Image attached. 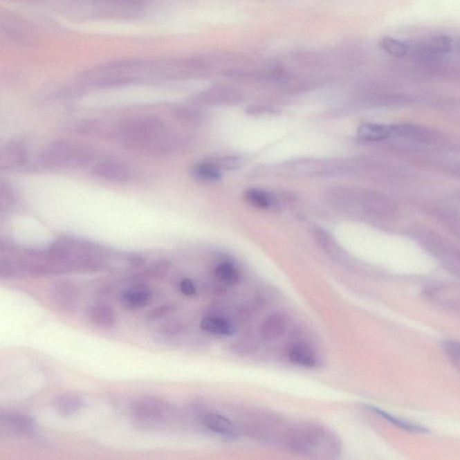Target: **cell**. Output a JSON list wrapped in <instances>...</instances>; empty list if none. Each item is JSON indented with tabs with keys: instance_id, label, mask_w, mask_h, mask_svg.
<instances>
[{
	"instance_id": "cell-1",
	"label": "cell",
	"mask_w": 460,
	"mask_h": 460,
	"mask_svg": "<svg viewBox=\"0 0 460 460\" xmlns=\"http://www.w3.org/2000/svg\"><path fill=\"white\" fill-rule=\"evenodd\" d=\"M117 134L126 146L159 153L169 132L165 130L164 123L158 118L137 116L123 120L118 126Z\"/></svg>"
},
{
	"instance_id": "cell-2",
	"label": "cell",
	"mask_w": 460,
	"mask_h": 460,
	"mask_svg": "<svg viewBox=\"0 0 460 460\" xmlns=\"http://www.w3.org/2000/svg\"><path fill=\"white\" fill-rule=\"evenodd\" d=\"M94 151L86 144L74 140H57L42 152L41 163L47 167L76 168L89 163Z\"/></svg>"
},
{
	"instance_id": "cell-3",
	"label": "cell",
	"mask_w": 460,
	"mask_h": 460,
	"mask_svg": "<svg viewBox=\"0 0 460 460\" xmlns=\"http://www.w3.org/2000/svg\"><path fill=\"white\" fill-rule=\"evenodd\" d=\"M170 407L167 402L155 396H144L132 405L131 413L141 423H158L169 416Z\"/></svg>"
},
{
	"instance_id": "cell-4",
	"label": "cell",
	"mask_w": 460,
	"mask_h": 460,
	"mask_svg": "<svg viewBox=\"0 0 460 460\" xmlns=\"http://www.w3.org/2000/svg\"><path fill=\"white\" fill-rule=\"evenodd\" d=\"M93 173L96 176L113 183L130 181L132 172L131 167L125 162L116 158H104L95 165Z\"/></svg>"
},
{
	"instance_id": "cell-5",
	"label": "cell",
	"mask_w": 460,
	"mask_h": 460,
	"mask_svg": "<svg viewBox=\"0 0 460 460\" xmlns=\"http://www.w3.org/2000/svg\"><path fill=\"white\" fill-rule=\"evenodd\" d=\"M323 437L324 432L315 427L297 430L288 436V447L296 453H309L320 445Z\"/></svg>"
},
{
	"instance_id": "cell-6",
	"label": "cell",
	"mask_w": 460,
	"mask_h": 460,
	"mask_svg": "<svg viewBox=\"0 0 460 460\" xmlns=\"http://www.w3.org/2000/svg\"><path fill=\"white\" fill-rule=\"evenodd\" d=\"M52 297L54 304L61 311L73 313L80 304V293L77 287L71 282H57L53 287Z\"/></svg>"
},
{
	"instance_id": "cell-7",
	"label": "cell",
	"mask_w": 460,
	"mask_h": 460,
	"mask_svg": "<svg viewBox=\"0 0 460 460\" xmlns=\"http://www.w3.org/2000/svg\"><path fill=\"white\" fill-rule=\"evenodd\" d=\"M452 47L453 41L448 36H435L425 43L411 45V53L421 57H435L450 53Z\"/></svg>"
},
{
	"instance_id": "cell-8",
	"label": "cell",
	"mask_w": 460,
	"mask_h": 460,
	"mask_svg": "<svg viewBox=\"0 0 460 460\" xmlns=\"http://www.w3.org/2000/svg\"><path fill=\"white\" fill-rule=\"evenodd\" d=\"M151 291L144 285H137L125 291L122 295V304L130 311H137L149 305Z\"/></svg>"
},
{
	"instance_id": "cell-9",
	"label": "cell",
	"mask_w": 460,
	"mask_h": 460,
	"mask_svg": "<svg viewBox=\"0 0 460 460\" xmlns=\"http://www.w3.org/2000/svg\"><path fill=\"white\" fill-rule=\"evenodd\" d=\"M3 425L19 435H31L35 432V422L31 417L19 413L2 414Z\"/></svg>"
},
{
	"instance_id": "cell-10",
	"label": "cell",
	"mask_w": 460,
	"mask_h": 460,
	"mask_svg": "<svg viewBox=\"0 0 460 460\" xmlns=\"http://www.w3.org/2000/svg\"><path fill=\"white\" fill-rule=\"evenodd\" d=\"M85 401L74 393L62 394L53 400V407L56 413L63 417H71L84 407Z\"/></svg>"
},
{
	"instance_id": "cell-11",
	"label": "cell",
	"mask_w": 460,
	"mask_h": 460,
	"mask_svg": "<svg viewBox=\"0 0 460 460\" xmlns=\"http://www.w3.org/2000/svg\"><path fill=\"white\" fill-rule=\"evenodd\" d=\"M287 320L281 313L269 315L261 326V335L266 341H276L284 335Z\"/></svg>"
},
{
	"instance_id": "cell-12",
	"label": "cell",
	"mask_w": 460,
	"mask_h": 460,
	"mask_svg": "<svg viewBox=\"0 0 460 460\" xmlns=\"http://www.w3.org/2000/svg\"><path fill=\"white\" fill-rule=\"evenodd\" d=\"M288 359L291 363L304 368H315L318 365V358L311 347L305 344L291 345L288 351Z\"/></svg>"
},
{
	"instance_id": "cell-13",
	"label": "cell",
	"mask_w": 460,
	"mask_h": 460,
	"mask_svg": "<svg viewBox=\"0 0 460 460\" xmlns=\"http://www.w3.org/2000/svg\"><path fill=\"white\" fill-rule=\"evenodd\" d=\"M204 425L219 435L227 438H234L239 434L237 427L227 417L217 414H209L204 417Z\"/></svg>"
},
{
	"instance_id": "cell-14",
	"label": "cell",
	"mask_w": 460,
	"mask_h": 460,
	"mask_svg": "<svg viewBox=\"0 0 460 460\" xmlns=\"http://www.w3.org/2000/svg\"><path fill=\"white\" fill-rule=\"evenodd\" d=\"M89 318L92 324L102 329H111L116 324V315L110 306L96 304L89 309Z\"/></svg>"
},
{
	"instance_id": "cell-15",
	"label": "cell",
	"mask_w": 460,
	"mask_h": 460,
	"mask_svg": "<svg viewBox=\"0 0 460 460\" xmlns=\"http://www.w3.org/2000/svg\"><path fill=\"white\" fill-rule=\"evenodd\" d=\"M201 329L204 332L217 335H232L234 329L230 322L219 317H206L201 321Z\"/></svg>"
},
{
	"instance_id": "cell-16",
	"label": "cell",
	"mask_w": 460,
	"mask_h": 460,
	"mask_svg": "<svg viewBox=\"0 0 460 460\" xmlns=\"http://www.w3.org/2000/svg\"><path fill=\"white\" fill-rule=\"evenodd\" d=\"M368 408L376 414H378V416L387 421V422L398 427L399 429L404 430V431L414 432V434H425V432H428V429H426L425 427L399 419V418L394 416L392 414L387 413V412L381 410L380 408L371 407V405H368Z\"/></svg>"
},
{
	"instance_id": "cell-17",
	"label": "cell",
	"mask_w": 460,
	"mask_h": 460,
	"mask_svg": "<svg viewBox=\"0 0 460 460\" xmlns=\"http://www.w3.org/2000/svg\"><path fill=\"white\" fill-rule=\"evenodd\" d=\"M392 134L391 128L374 123L360 125L358 129V135L365 140H383L387 139Z\"/></svg>"
},
{
	"instance_id": "cell-18",
	"label": "cell",
	"mask_w": 460,
	"mask_h": 460,
	"mask_svg": "<svg viewBox=\"0 0 460 460\" xmlns=\"http://www.w3.org/2000/svg\"><path fill=\"white\" fill-rule=\"evenodd\" d=\"M380 44L385 52L396 58H405L411 54V44L389 37V36L381 39Z\"/></svg>"
},
{
	"instance_id": "cell-19",
	"label": "cell",
	"mask_w": 460,
	"mask_h": 460,
	"mask_svg": "<svg viewBox=\"0 0 460 460\" xmlns=\"http://www.w3.org/2000/svg\"><path fill=\"white\" fill-rule=\"evenodd\" d=\"M246 200L252 206L260 209H270L275 205V198L260 189H249L245 192Z\"/></svg>"
},
{
	"instance_id": "cell-20",
	"label": "cell",
	"mask_w": 460,
	"mask_h": 460,
	"mask_svg": "<svg viewBox=\"0 0 460 460\" xmlns=\"http://www.w3.org/2000/svg\"><path fill=\"white\" fill-rule=\"evenodd\" d=\"M26 151L23 146L18 143H12L6 148L2 153L1 165L5 167H14V165L21 164L25 159Z\"/></svg>"
},
{
	"instance_id": "cell-21",
	"label": "cell",
	"mask_w": 460,
	"mask_h": 460,
	"mask_svg": "<svg viewBox=\"0 0 460 460\" xmlns=\"http://www.w3.org/2000/svg\"><path fill=\"white\" fill-rule=\"evenodd\" d=\"M194 174L203 181H217L221 176V169L212 162H203L194 168Z\"/></svg>"
},
{
	"instance_id": "cell-22",
	"label": "cell",
	"mask_w": 460,
	"mask_h": 460,
	"mask_svg": "<svg viewBox=\"0 0 460 460\" xmlns=\"http://www.w3.org/2000/svg\"><path fill=\"white\" fill-rule=\"evenodd\" d=\"M215 277L227 285L237 284L239 281V270L230 263H222L216 267Z\"/></svg>"
},
{
	"instance_id": "cell-23",
	"label": "cell",
	"mask_w": 460,
	"mask_h": 460,
	"mask_svg": "<svg viewBox=\"0 0 460 460\" xmlns=\"http://www.w3.org/2000/svg\"><path fill=\"white\" fill-rule=\"evenodd\" d=\"M441 348L452 365L460 371V342L446 340L441 344Z\"/></svg>"
},
{
	"instance_id": "cell-24",
	"label": "cell",
	"mask_w": 460,
	"mask_h": 460,
	"mask_svg": "<svg viewBox=\"0 0 460 460\" xmlns=\"http://www.w3.org/2000/svg\"><path fill=\"white\" fill-rule=\"evenodd\" d=\"M215 163L221 170H234L242 167L246 164V160L241 156H228L218 159Z\"/></svg>"
},
{
	"instance_id": "cell-25",
	"label": "cell",
	"mask_w": 460,
	"mask_h": 460,
	"mask_svg": "<svg viewBox=\"0 0 460 460\" xmlns=\"http://www.w3.org/2000/svg\"><path fill=\"white\" fill-rule=\"evenodd\" d=\"M174 311H176V305L167 303V304L156 306V308L150 311L148 315H147V318L149 321L162 320V318L167 317V315H169Z\"/></svg>"
},
{
	"instance_id": "cell-26",
	"label": "cell",
	"mask_w": 460,
	"mask_h": 460,
	"mask_svg": "<svg viewBox=\"0 0 460 460\" xmlns=\"http://www.w3.org/2000/svg\"><path fill=\"white\" fill-rule=\"evenodd\" d=\"M169 268L170 266L167 261H158V263L149 267L147 270V275L151 278H160L162 276L167 275Z\"/></svg>"
},
{
	"instance_id": "cell-27",
	"label": "cell",
	"mask_w": 460,
	"mask_h": 460,
	"mask_svg": "<svg viewBox=\"0 0 460 460\" xmlns=\"http://www.w3.org/2000/svg\"><path fill=\"white\" fill-rule=\"evenodd\" d=\"M183 329V324L179 322H168L161 326L160 332L164 335L174 336L178 335Z\"/></svg>"
},
{
	"instance_id": "cell-28",
	"label": "cell",
	"mask_w": 460,
	"mask_h": 460,
	"mask_svg": "<svg viewBox=\"0 0 460 460\" xmlns=\"http://www.w3.org/2000/svg\"><path fill=\"white\" fill-rule=\"evenodd\" d=\"M180 290L182 293L185 296H194L196 294V288H195L194 282L190 279H183L180 282Z\"/></svg>"
},
{
	"instance_id": "cell-29",
	"label": "cell",
	"mask_w": 460,
	"mask_h": 460,
	"mask_svg": "<svg viewBox=\"0 0 460 460\" xmlns=\"http://www.w3.org/2000/svg\"><path fill=\"white\" fill-rule=\"evenodd\" d=\"M248 113L259 116V114L276 113L275 108L266 107V105H252L248 108Z\"/></svg>"
},
{
	"instance_id": "cell-30",
	"label": "cell",
	"mask_w": 460,
	"mask_h": 460,
	"mask_svg": "<svg viewBox=\"0 0 460 460\" xmlns=\"http://www.w3.org/2000/svg\"><path fill=\"white\" fill-rule=\"evenodd\" d=\"M255 344L248 342H239L234 345V350L236 351L237 353L241 354L252 353V351H255Z\"/></svg>"
},
{
	"instance_id": "cell-31",
	"label": "cell",
	"mask_w": 460,
	"mask_h": 460,
	"mask_svg": "<svg viewBox=\"0 0 460 460\" xmlns=\"http://www.w3.org/2000/svg\"><path fill=\"white\" fill-rule=\"evenodd\" d=\"M457 48H458V50H460V40H459L458 43L456 44Z\"/></svg>"
}]
</instances>
